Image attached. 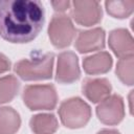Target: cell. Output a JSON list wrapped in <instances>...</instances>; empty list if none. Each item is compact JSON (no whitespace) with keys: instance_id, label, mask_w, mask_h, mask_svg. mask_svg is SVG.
Here are the masks:
<instances>
[{"instance_id":"6da1fadb","label":"cell","mask_w":134,"mask_h":134,"mask_svg":"<svg viewBox=\"0 0 134 134\" xmlns=\"http://www.w3.org/2000/svg\"><path fill=\"white\" fill-rule=\"evenodd\" d=\"M45 23L39 0H0V37L10 43H29Z\"/></svg>"},{"instance_id":"7a4b0ae2","label":"cell","mask_w":134,"mask_h":134,"mask_svg":"<svg viewBox=\"0 0 134 134\" xmlns=\"http://www.w3.org/2000/svg\"><path fill=\"white\" fill-rule=\"evenodd\" d=\"M54 54L52 52H32L30 59H23L15 64V72L24 81L49 80L52 76Z\"/></svg>"},{"instance_id":"3957f363","label":"cell","mask_w":134,"mask_h":134,"mask_svg":"<svg viewBox=\"0 0 134 134\" xmlns=\"http://www.w3.org/2000/svg\"><path fill=\"white\" fill-rule=\"evenodd\" d=\"M59 115L62 124L69 129L83 128L91 117L90 106L81 97H70L61 103Z\"/></svg>"},{"instance_id":"277c9868","label":"cell","mask_w":134,"mask_h":134,"mask_svg":"<svg viewBox=\"0 0 134 134\" xmlns=\"http://www.w3.org/2000/svg\"><path fill=\"white\" fill-rule=\"evenodd\" d=\"M22 98L31 111L52 110L58 104V94L53 85H28L24 88Z\"/></svg>"},{"instance_id":"5b68a950","label":"cell","mask_w":134,"mask_h":134,"mask_svg":"<svg viewBox=\"0 0 134 134\" xmlns=\"http://www.w3.org/2000/svg\"><path fill=\"white\" fill-rule=\"evenodd\" d=\"M48 37L52 45L57 48L68 47L76 32V29L67 15H53L48 25Z\"/></svg>"},{"instance_id":"8992f818","label":"cell","mask_w":134,"mask_h":134,"mask_svg":"<svg viewBox=\"0 0 134 134\" xmlns=\"http://www.w3.org/2000/svg\"><path fill=\"white\" fill-rule=\"evenodd\" d=\"M96 115L100 122L109 126L119 124L125 117L124 99L118 94H112L103 99L96 107Z\"/></svg>"},{"instance_id":"52a82bcc","label":"cell","mask_w":134,"mask_h":134,"mask_svg":"<svg viewBox=\"0 0 134 134\" xmlns=\"http://www.w3.org/2000/svg\"><path fill=\"white\" fill-rule=\"evenodd\" d=\"M70 8L72 19L83 26L95 25L103 18V10L97 1H72Z\"/></svg>"},{"instance_id":"ba28073f","label":"cell","mask_w":134,"mask_h":134,"mask_svg":"<svg viewBox=\"0 0 134 134\" xmlns=\"http://www.w3.org/2000/svg\"><path fill=\"white\" fill-rule=\"evenodd\" d=\"M81 76L77 55L72 51H63L58 55L55 81L60 84H71Z\"/></svg>"},{"instance_id":"9c48e42d","label":"cell","mask_w":134,"mask_h":134,"mask_svg":"<svg viewBox=\"0 0 134 134\" xmlns=\"http://www.w3.org/2000/svg\"><path fill=\"white\" fill-rule=\"evenodd\" d=\"M106 32L102 27L82 30L77 35L74 46L81 53H87L105 48Z\"/></svg>"},{"instance_id":"30bf717a","label":"cell","mask_w":134,"mask_h":134,"mask_svg":"<svg viewBox=\"0 0 134 134\" xmlns=\"http://www.w3.org/2000/svg\"><path fill=\"white\" fill-rule=\"evenodd\" d=\"M108 42L111 50L119 59L133 57L134 40L126 28H116L110 31Z\"/></svg>"},{"instance_id":"8fae6325","label":"cell","mask_w":134,"mask_h":134,"mask_svg":"<svg viewBox=\"0 0 134 134\" xmlns=\"http://www.w3.org/2000/svg\"><path fill=\"white\" fill-rule=\"evenodd\" d=\"M83 94L92 103L97 104L110 95L112 86L104 77H87L82 85Z\"/></svg>"},{"instance_id":"7c38bea8","label":"cell","mask_w":134,"mask_h":134,"mask_svg":"<svg viewBox=\"0 0 134 134\" xmlns=\"http://www.w3.org/2000/svg\"><path fill=\"white\" fill-rule=\"evenodd\" d=\"M113 64L112 57L107 51H99L83 60V68L87 74H102L108 72Z\"/></svg>"},{"instance_id":"4fadbf2b","label":"cell","mask_w":134,"mask_h":134,"mask_svg":"<svg viewBox=\"0 0 134 134\" xmlns=\"http://www.w3.org/2000/svg\"><path fill=\"white\" fill-rule=\"evenodd\" d=\"M29 126L35 134H53L58 130L59 122L53 114L40 113L30 118Z\"/></svg>"},{"instance_id":"5bb4252c","label":"cell","mask_w":134,"mask_h":134,"mask_svg":"<svg viewBox=\"0 0 134 134\" xmlns=\"http://www.w3.org/2000/svg\"><path fill=\"white\" fill-rule=\"evenodd\" d=\"M20 126V115L14 108L0 107V134H15Z\"/></svg>"},{"instance_id":"9a60e30c","label":"cell","mask_w":134,"mask_h":134,"mask_svg":"<svg viewBox=\"0 0 134 134\" xmlns=\"http://www.w3.org/2000/svg\"><path fill=\"white\" fill-rule=\"evenodd\" d=\"M20 89V83L13 74L0 77V104H5L14 99Z\"/></svg>"},{"instance_id":"2e32d148","label":"cell","mask_w":134,"mask_h":134,"mask_svg":"<svg viewBox=\"0 0 134 134\" xmlns=\"http://www.w3.org/2000/svg\"><path fill=\"white\" fill-rule=\"evenodd\" d=\"M105 6L107 13L113 18L125 19L132 15L134 9V0L106 1Z\"/></svg>"},{"instance_id":"e0dca14e","label":"cell","mask_w":134,"mask_h":134,"mask_svg":"<svg viewBox=\"0 0 134 134\" xmlns=\"http://www.w3.org/2000/svg\"><path fill=\"white\" fill-rule=\"evenodd\" d=\"M133 65H134V59L133 57L122 58L119 59V61L116 64L115 72L125 85L132 86L134 83V75H133Z\"/></svg>"},{"instance_id":"ac0fdd59","label":"cell","mask_w":134,"mask_h":134,"mask_svg":"<svg viewBox=\"0 0 134 134\" xmlns=\"http://www.w3.org/2000/svg\"><path fill=\"white\" fill-rule=\"evenodd\" d=\"M51 5L54 8L55 12L59 13H63L65 10H67L68 8H70L71 2L68 0H64V1H51Z\"/></svg>"},{"instance_id":"d6986e66","label":"cell","mask_w":134,"mask_h":134,"mask_svg":"<svg viewBox=\"0 0 134 134\" xmlns=\"http://www.w3.org/2000/svg\"><path fill=\"white\" fill-rule=\"evenodd\" d=\"M10 61L6 55L0 52V73H4L10 69Z\"/></svg>"},{"instance_id":"ffe728a7","label":"cell","mask_w":134,"mask_h":134,"mask_svg":"<svg viewBox=\"0 0 134 134\" xmlns=\"http://www.w3.org/2000/svg\"><path fill=\"white\" fill-rule=\"evenodd\" d=\"M97 134H120L117 130H113V129H103L99 132H97Z\"/></svg>"}]
</instances>
